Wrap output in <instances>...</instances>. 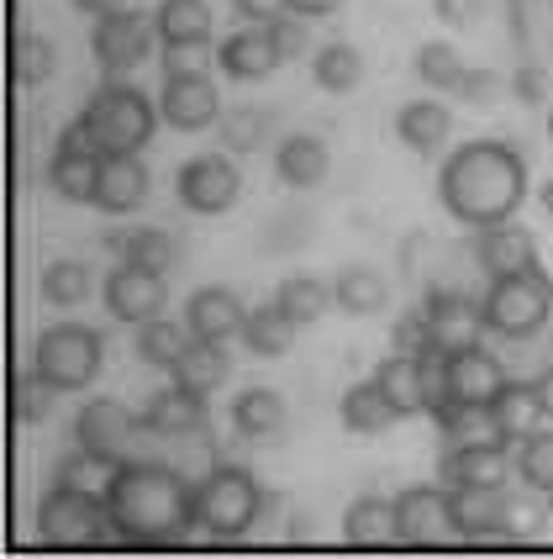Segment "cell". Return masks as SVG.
Wrapping results in <instances>:
<instances>
[{"label":"cell","instance_id":"obj_29","mask_svg":"<svg viewBox=\"0 0 553 559\" xmlns=\"http://www.w3.org/2000/svg\"><path fill=\"white\" fill-rule=\"evenodd\" d=\"M154 27L158 48H206L212 43V5L206 0H158Z\"/></svg>","mask_w":553,"mask_h":559},{"label":"cell","instance_id":"obj_26","mask_svg":"<svg viewBox=\"0 0 553 559\" xmlns=\"http://www.w3.org/2000/svg\"><path fill=\"white\" fill-rule=\"evenodd\" d=\"M327 169H333V154H327V143H322L316 132H290V138H279L275 175L290 190H316L327 180Z\"/></svg>","mask_w":553,"mask_h":559},{"label":"cell","instance_id":"obj_46","mask_svg":"<svg viewBox=\"0 0 553 559\" xmlns=\"http://www.w3.org/2000/svg\"><path fill=\"white\" fill-rule=\"evenodd\" d=\"M53 396H59V391L27 365V370L16 374V423H22V428L48 423V417H53Z\"/></svg>","mask_w":553,"mask_h":559},{"label":"cell","instance_id":"obj_42","mask_svg":"<svg viewBox=\"0 0 553 559\" xmlns=\"http://www.w3.org/2000/svg\"><path fill=\"white\" fill-rule=\"evenodd\" d=\"M53 69H59L53 37H37V32L16 27V48H11V74H16V85H22V91H37L43 80H53Z\"/></svg>","mask_w":553,"mask_h":559},{"label":"cell","instance_id":"obj_33","mask_svg":"<svg viewBox=\"0 0 553 559\" xmlns=\"http://www.w3.org/2000/svg\"><path fill=\"white\" fill-rule=\"evenodd\" d=\"M296 333H301V322L290 317V311L269 301V307H253L243 322V348L253 359H285L290 348H296Z\"/></svg>","mask_w":553,"mask_h":559},{"label":"cell","instance_id":"obj_23","mask_svg":"<svg viewBox=\"0 0 553 559\" xmlns=\"http://www.w3.org/2000/svg\"><path fill=\"white\" fill-rule=\"evenodd\" d=\"M143 433L148 438H184V433H201L206 428V396L201 391H184V385H164L143 402Z\"/></svg>","mask_w":553,"mask_h":559},{"label":"cell","instance_id":"obj_40","mask_svg":"<svg viewBox=\"0 0 553 559\" xmlns=\"http://www.w3.org/2000/svg\"><path fill=\"white\" fill-rule=\"evenodd\" d=\"M512 465H517V480H522L527 491L549 497V507H553V428H549V423H543L538 433L517 438V454H512Z\"/></svg>","mask_w":553,"mask_h":559},{"label":"cell","instance_id":"obj_13","mask_svg":"<svg viewBox=\"0 0 553 559\" xmlns=\"http://www.w3.org/2000/svg\"><path fill=\"white\" fill-rule=\"evenodd\" d=\"M100 301H106V311H111L117 322L143 328V322L164 317V307H169V280L158 275V270H143V264L122 259L111 275L100 280Z\"/></svg>","mask_w":553,"mask_h":559},{"label":"cell","instance_id":"obj_31","mask_svg":"<svg viewBox=\"0 0 553 559\" xmlns=\"http://www.w3.org/2000/svg\"><path fill=\"white\" fill-rule=\"evenodd\" d=\"M338 423L348 428V433H390L400 423V412L390 406V396L380 391V380H359V385H348L338 396Z\"/></svg>","mask_w":553,"mask_h":559},{"label":"cell","instance_id":"obj_38","mask_svg":"<svg viewBox=\"0 0 553 559\" xmlns=\"http://www.w3.org/2000/svg\"><path fill=\"white\" fill-rule=\"evenodd\" d=\"M195 343V333H190V322H175V317H154V322H143L137 328V359L143 365H154V370H175L180 365V354Z\"/></svg>","mask_w":553,"mask_h":559},{"label":"cell","instance_id":"obj_32","mask_svg":"<svg viewBox=\"0 0 553 559\" xmlns=\"http://www.w3.org/2000/svg\"><path fill=\"white\" fill-rule=\"evenodd\" d=\"M169 380L175 385H184V391H201V396H216L227 380H232V348L227 343H206L195 338L190 348L180 354V365L169 370Z\"/></svg>","mask_w":553,"mask_h":559},{"label":"cell","instance_id":"obj_2","mask_svg":"<svg viewBox=\"0 0 553 559\" xmlns=\"http://www.w3.org/2000/svg\"><path fill=\"white\" fill-rule=\"evenodd\" d=\"M437 201L459 227H491L522 212L527 201V158L506 138H474L443 158Z\"/></svg>","mask_w":553,"mask_h":559},{"label":"cell","instance_id":"obj_28","mask_svg":"<svg viewBox=\"0 0 553 559\" xmlns=\"http://www.w3.org/2000/svg\"><path fill=\"white\" fill-rule=\"evenodd\" d=\"M342 544L348 549H390L400 544V523H396V497H359L342 512Z\"/></svg>","mask_w":553,"mask_h":559},{"label":"cell","instance_id":"obj_49","mask_svg":"<svg viewBox=\"0 0 553 559\" xmlns=\"http://www.w3.org/2000/svg\"><path fill=\"white\" fill-rule=\"evenodd\" d=\"M269 37H275L279 59L290 63V59H301V53H306L311 22H306V16H296V11H285V16H275V22H269Z\"/></svg>","mask_w":553,"mask_h":559},{"label":"cell","instance_id":"obj_39","mask_svg":"<svg viewBox=\"0 0 553 559\" xmlns=\"http://www.w3.org/2000/svg\"><path fill=\"white\" fill-rule=\"evenodd\" d=\"M275 301L290 311L301 328H311V322H322L327 311L338 307V290H333V280H322V275H290L279 285Z\"/></svg>","mask_w":553,"mask_h":559},{"label":"cell","instance_id":"obj_27","mask_svg":"<svg viewBox=\"0 0 553 559\" xmlns=\"http://www.w3.org/2000/svg\"><path fill=\"white\" fill-rule=\"evenodd\" d=\"M491 412H495V428L512 438V443L527 438V433H538V428L553 417L538 380H506V385H501V396L491 402Z\"/></svg>","mask_w":553,"mask_h":559},{"label":"cell","instance_id":"obj_58","mask_svg":"<svg viewBox=\"0 0 553 559\" xmlns=\"http://www.w3.org/2000/svg\"><path fill=\"white\" fill-rule=\"evenodd\" d=\"M549 370H553V343H549Z\"/></svg>","mask_w":553,"mask_h":559},{"label":"cell","instance_id":"obj_12","mask_svg":"<svg viewBox=\"0 0 553 559\" xmlns=\"http://www.w3.org/2000/svg\"><path fill=\"white\" fill-rule=\"evenodd\" d=\"M422 317H428V343L443 348V354H459V348H474L485 343V307L464 290H448V285H428L422 296Z\"/></svg>","mask_w":553,"mask_h":559},{"label":"cell","instance_id":"obj_35","mask_svg":"<svg viewBox=\"0 0 553 559\" xmlns=\"http://www.w3.org/2000/svg\"><path fill=\"white\" fill-rule=\"evenodd\" d=\"M333 290H338V307L348 311V317H380V311L390 307V280L380 275V270H369V264L338 270Z\"/></svg>","mask_w":553,"mask_h":559},{"label":"cell","instance_id":"obj_44","mask_svg":"<svg viewBox=\"0 0 553 559\" xmlns=\"http://www.w3.org/2000/svg\"><path fill=\"white\" fill-rule=\"evenodd\" d=\"M122 259L143 264V270H158V275H169L175 259H180V249H175V238H169L164 227H132L127 243H122Z\"/></svg>","mask_w":553,"mask_h":559},{"label":"cell","instance_id":"obj_11","mask_svg":"<svg viewBox=\"0 0 553 559\" xmlns=\"http://www.w3.org/2000/svg\"><path fill=\"white\" fill-rule=\"evenodd\" d=\"M396 523H400V544H411V549H437V544L459 538V533H454V497H448L443 480H437V486H428V480L400 486Z\"/></svg>","mask_w":553,"mask_h":559},{"label":"cell","instance_id":"obj_16","mask_svg":"<svg viewBox=\"0 0 553 559\" xmlns=\"http://www.w3.org/2000/svg\"><path fill=\"white\" fill-rule=\"evenodd\" d=\"M474 264L485 270V280L538 275V270H543V259H538V238H532L517 217L480 227V238H474Z\"/></svg>","mask_w":553,"mask_h":559},{"label":"cell","instance_id":"obj_7","mask_svg":"<svg viewBox=\"0 0 553 559\" xmlns=\"http://www.w3.org/2000/svg\"><path fill=\"white\" fill-rule=\"evenodd\" d=\"M485 307V328L506 343H527L549 328L553 317V280L538 275H512V280H491V290L480 296Z\"/></svg>","mask_w":553,"mask_h":559},{"label":"cell","instance_id":"obj_50","mask_svg":"<svg viewBox=\"0 0 553 559\" xmlns=\"http://www.w3.org/2000/svg\"><path fill=\"white\" fill-rule=\"evenodd\" d=\"M390 348H411V354H422V348H432L428 343V317H422V307L406 311V317H396V333H390Z\"/></svg>","mask_w":553,"mask_h":559},{"label":"cell","instance_id":"obj_19","mask_svg":"<svg viewBox=\"0 0 553 559\" xmlns=\"http://www.w3.org/2000/svg\"><path fill=\"white\" fill-rule=\"evenodd\" d=\"M454 533L464 544H495L506 538V507L512 486H454Z\"/></svg>","mask_w":553,"mask_h":559},{"label":"cell","instance_id":"obj_54","mask_svg":"<svg viewBox=\"0 0 553 559\" xmlns=\"http://www.w3.org/2000/svg\"><path fill=\"white\" fill-rule=\"evenodd\" d=\"M290 11L306 16V22H322V16H338L342 0H290Z\"/></svg>","mask_w":553,"mask_h":559},{"label":"cell","instance_id":"obj_18","mask_svg":"<svg viewBox=\"0 0 553 559\" xmlns=\"http://www.w3.org/2000/svg\"><path fill=\"white\" fill-rule=\"evenodd\" d=\"M517 475L512 465V443L495 438V443H459V449H443V465L437 480L454 491V486H506Z\"/></svg>","mask_w":553,"mask_h":559},{"label":"cell","instance_id":"obj_14","mask_svg":"<svg viewBox=\"0 0 553 559\" xmlns=\"http://www.w3.org/2000/svg\"><path fill=\"white\" fill-rule=\"evenodd\" d=\"M158 117L175 132H206L221 122V95L216 80L201 69H184V74H164V91H158Z\"/></svg>","mask_w":553,"mask_h":559},{"label":"cell","instance_id":"obj_22","mask_svg":"<svg viewBox=\"0 0 553 559\" xmlns=\"http://www.w3.org/2000/svg\"><path fill=\"white\" fill-rule=\"evenodd\" d=\"M184 322H190L195 338L232 343V338H243L248 307H243V296H238L232 285H206V290H195V296L184 301Z\"/></svg>","mask_w":553,"mask_h":559},{"label":"cell","instance_id":"obj_15","mask_svg":"<svg viewBox=\"0 0 553 559\" xmlns=\"http://www.w3.org/2000/svg\"><path fill=\"white\" fill-rule=\"evenodd\" d=\"M95 175H100V154H95L91 132L80 127V117L59 132L53 143V164H48V186L59 190L74 206H95Z\"/></svg>","mask_w":553,"mask_h":559},{"label":"cell","instance_id":"obj_9","mask_svg":"<svg viewBox=\"0 0 553 559\" xmlns=\"http://www.w3.org/2000/svg\"><path fill=\"white\" fill-rule=\"evenodd\" d=\"M175 195H180L184 212H195V217H221L243 195V169H238L232 154H195L180 164Z\"/></svg>","mask_w":553,"mask_h":559},{"label":"cell","instance_id":"obj_41","mask_svg":"<svg viewBox=\"0 0 553 559\" xmlns=\"http://www.w3.org/2000/svg\"><path fill=\"white\" fill-rule=\"evenodd\" d=\"M464 74H469V63H464V53L454 48V43H422L417 48V80L428 85L432 95H459Z\"/></svg>","mask_w":553,"mask_h":559},{"label":"cell","instance_id":"obj_47","mask_svg":"<svg viewBox=\"0 0 553 559\" xmlns=\"http://www.w3.org/2000/svg\"><path fill=\"white\" fill-rule=\"evenodd\" d=\"M169 443H175V454H180L175 469H180L190 486H201V480L221 465V460H216V449H212V438H206V428H201V433H184V438H169Z\"/></svg>","mask_w":553,"mask_h":559},{"label":"cell","instance_id":"obj_6","mask_svg":"<svg viewBox=\"0 0 553 559\" xmlns=\"http://www.w3.org/2000/svg\"><path fill=\"white\" fill-rule=\"evenodd\" d=\"M27 365L59 396H74V391H91L95 385V374L106 365V338L95 328H85V322H53V328L37 333Z\"/></svg>","mask_w":553,"mask_h":559},{"label":"cell","instance_id":"obj_24","mask_svg":"<svg viewBox=\"0 0 553 559\" xmlns=\"http://www.w3.org/2000/svg\"><path fill=\"white\" fill-rule=\"evenodd\" d=\"M396 138L417 158L443 154V143L454 138V111H448L437 95H417V100H406L396 111Z\"/></svg>","mask_w":553,"mask_h":559},{"label":"cell","instance_id":"obj_36","mask_svg":"<svg viewBox=\"0 0 553 559\" xmlns=\"http://www.w3.org/2000/svg\"><path fill=\"white\" fill-rule=\"evenodd\" d=\"M37 290H43L48 307L74 311L95 296V270L85 264V259H53V264L43 270V280H37Z\"/></svg>","mask_w":553,"mask_h":559},{"label":"cell","instance_id":"obj_48","mask_svg":"<svg viewBox=\"0 0 553 559\" xmlns=\"http://www.w3.org/2000/svg\"><path fill=\"white\" fill-rule=\"evenodd\" d=\"M512 95L522 100V106H553V80L543 63H517V74H512Z\"/></svg>","mask_w":553,"mask_h":559},{"label":"cell","instance_id":"obj_4","mask_svg":"<svg viewBox=\"0 0 553 559\" xmlns=\"http://www.w3.org/2000/svg\"><path fill=\"white\" fill-rule=\"evenodd\" d=\"M264 501H269V491L253 480V469L216 465L195 486V528L206 533L212 544H232L264 518Z\"/></svg>","mask_w":553,"mask_h":559},{"label":"cell","instance_id":"obj_20","mask_svg":"<svg viewBox=\"0 0 553 559\" xmlns=\"http://www.w3.org/2000/svg\"><path fill=\"white\" fill-rule=\"evenodd\" d=\"M380 391L390 396V406L400 412V423L406 417H422L432 402V370H428V348L422 354H411V348H390L385 359H380Z\"/></svg>","mask_w":553,"mask_h":559},{"label":"cell","instance_id":"obj_52","mask_svg":"<svg viewBox=\"0 0 553 559\" xmlns=\"http://www.w3.org/2000/svg\"><path fill=\"white\" fill-rule=\"evenodd\" d=\"M495 91H501V80H495L491 69H469V74H464V85H459V95L464 100H474V106H491Z\"/></svg>","mask_w":553,"mask_h":559},{"label":"cell","instance_id":"obj_3","mask_svg":"<svg viewBox=\"0 0 553 559\" xmlns=\"http://www.w3.org/2000/svg\"><path fill=\"white\" fill-rule=\"evenodd\" d=\"M158 100L143 95L137 85H122V80H106L100 91L80 106V127L91 132L95 154L111 158V154H143L154 143L158 132Z\"/></svg>","mask_w":553,"mask_h":559},{"label":"cell","instance_id":"obj_51","mask_svg":"<svg viewBox=\"0 0 553 559\" xmlns=\"http://www.w3.org/2000/svg\"><path fill=\"white\" fill-rule=\"evenodd\" d=\"M232 11H238L243 22H253V27H269L275 16L290 11V0H232Z\"/></svg>","mask_w":553,"mask_h":559},{"label":"cell","instance_id":"obj_1","mask_svg":"<svg viewBox=\"0 0 553 559\" xmlns=\"http://www.w3.org/2000/svg\"><path fill=\"white\" fill-rule=\"evenodd\" d=\"M111 528L127 549H175L195 528V486L175 465L127 460L106 486Z\"/></svg>","mask_w":553,"mask_h":559},{"label":"cell","instance_id":"obj_55","mask_svg":"<svg viewBox=\"0 0 553 559\" xmlns=\"http://www.w3.org/2000/svg\"><path fill=\"white\" fill-rule=\"evenodd\" d=\"M127 0H74V11H85V16H111V11H122Z\"/></svg>","mask_w":553,"mask_h":559},{"label":"cell","instance_id":"obj_17","mask_svg":"<svg viewBox=\"0 0 553 559\" xmlns=\"http://www.w3.org/2000/svg\"><path fill=\"white\" fill-rule=\"evenodd\" d=\"M506 380H512L506 365L495 359L485 343L459 348V354H448V359H443V391H448V402L491 406L495 396H501V385H506Z\"/></svg>","mask_w":553,"mask_h":559},{"label":"cell","instance_id":"obj_8","mask_svg":"<svg viewBox=\"0 0 553 559\" xmlns=\"http://www.w3.org/2000/svg\"><path fill=\"white\" fill-rule=\"evenodd\" d=\"M158 48V27H154V11H137V5H122L111 16H95V32H91V53L100 63L106 80H122L132 69L154 59Z\"/></svg>","mask_w":553,"mask_h":559},{"label":"cell","instance_id":"obj_5","mask_svg":"<svg viewBox=\"0 0 553 559\" xmlns=\"http://www.w3.org/2000/svg\"><path fill=\"white\" fill-rule=\"evenodd\" d=\"M32 528H37L43 549H100V544H117L106 497L74 491V486H59V480L43 491Z\"/></svg>","mask_w":553,"mask_h":559},{"label":"cell","instance_id":"obj_57","mask_svg":"<svg viewBox=\"0 0 553 559\" xmlns=\"http://www.w3.org/2000/svg\"><path fill=\"white\" fill-rule=\"evenodd\" d=\"M543 127H549V143H553V106H549V122H543Z\"/></svg>","mask_w":553,"mask_h":559},{"label":"cell","instance_id":"obj_37","mask_svg":"<svg viewBox=\"0 0 553 559\" xmlns=\"http://www.w3.org/2000/svg\"><path fill=\"white\" fill-rule=\"evenodd\" d=\"M311 80L333 95L359 91V85H364V53H359L353 43H322V48L311 53Z\"/></svg>","mask_w":553,"mask_h":559},{"label":"cell","instance_id":"obj_21","mask_svg":"<svg viewBox=\"0 0 553 559\" xmlns=\"http://www.w3.org/2000/svg\"><path fill=\"white\" fill-rule=\"evenodd\" d=\"M148 190H154V175H148L143 154L100 158V175H95V206H100L106 217H132V212L148 201Z\"/></svg>","mask_w":553,"mask_h":559},{"label":"cell","instance_id":"obj_10","mask_svg":"<svg viewBox=\"0 0 553 559\" xmlns=\"http://www.w3.org/2000/svg\"><path fill=\"white\" fill-rule=\"evenodd\" d=\"M137 433H143V417L127 402H117V396H95V402H85L80 417H74V443L100 454L106 465H127Z\"/></svg>","mask_w":553,"mask_h":559},{"label":"cell","instance_id":"obj_45","mask_svg":"<svg viewBox=\"0 0 553 559\" xmlns=\"http://www.w3.org/2000/svg\"><path fill=\"white\" fill-rule=\"evenodd\" d=\"M111 475H117V465H106V460L91 454V449H74V454L59 465L53 480H59V486H74V491H91V497H106Z\"/></svg>","mask_w":553,"mask_h":559},{"label":"cell","instance_id":"obj_34","mask_svg":"<svg viewBox=\"0 0 553 559\" xmlns=\"http://www.w3.org/2000/svg\"><path fill=\"white\" fill-rule=\"evenodd\" d=\"M232 433L253 438V443L279 438L285 433V396L269 391V385H248V391H238V402H232Z\"/></svg>","mask_w":553,"mask_h":559},{"label":"cell","instance_id":"obj_25","mask_svg":"<svg viewBox=\"0 0 553 559\" xmlns=\"http://www.w3.org/2000/svg\"><path fill=\"white\" fill-rule=\"evenodd\" d=\"M221 74L227 80H243V85H253V80H264V74H275L279 63V48L275 37H269V27H238L221 37Z\"/></svg>","mask_w":553,"mask_h":559},{"label":"cell","instance_id":"obj_56","mask_svg":"<svg viewBox=\"0 0 553 559\" xmlns=\"http://www.w3.org/2000/svg\"><path fill=\"white\" fill-rule=\"evenodd\" d=\"M538 201H543V212L553 217V180H543V190H538Z\"/></svg>","mask_w":553,"mask_h":559},{"label":"cell","instance_id":"obj_43","mask_svg":"<svg viewBox=\"0 0 553 559\" xmlns=\"http://www.w3.org/2000/svg\"><path fill=\"white\" fill-rule=\"evenodd\" d=\"M216 127H221V148H232V154H253V148H264L269 111H259V106H227Z\"/></svg>","mask_w":553,"mask_h":559},{"label":"cell","instance_id":"obj_30","mask_svg":"<svg viewBox=\"0 0 553 559\" xmlns=\"http://www.w3.org/2000/svg\"><path fill=\"white\" fill-rule=\"evenodd\" d=\"M432 428H437V438H443V449H459V443H495V438H506L501 428H495V412L491 406H469V402H443L428 412ZM512 443V438H506Z\"/></svg>","mask_w":553,"mask_h":559},{"label":"cell","instance_id":"obj_53","mask_svg":"<svg viewBox=\"0 0 553 559\" xmlns=\"http://www.w3.org/2000/svg\"><path fill=\"white\" fill-rule=\"evenodd\" d=\"M432 11H437L448 27H474V16H480V0H432Z\"/></svg>","mask_w":553,"mask_h":559}]
</instances>
